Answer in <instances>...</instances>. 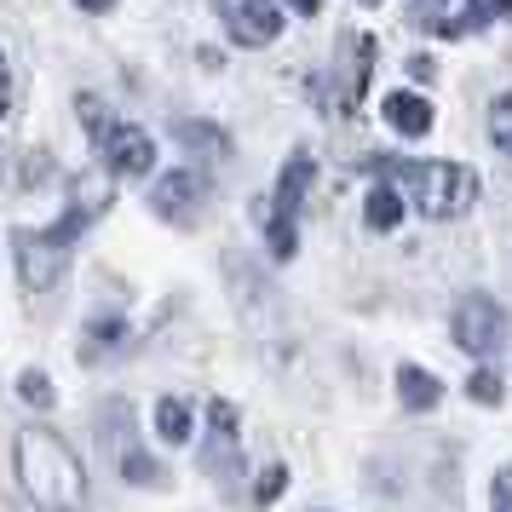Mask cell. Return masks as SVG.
I'll return each instance as SVG.
<instances>
[{"label":"cell","instance_id":"cell-16","mask_svg":"<svg viewBox=\"0 0 512 512\" xmlns=\"http://www.w3.org/2000/svg\"><path fill=\"white\" fill-rule=\"evenodd\" d=\"M489 144L512 162V93H501L495 104H489Z\"/></svg>","mask_w":512,"mask_h":512},{"label":"cell","instance_id":"cell-5","mask_svg":"<svg viewBox=\"0 0 512 512\" xmlns=\"http://www.w3.org/2000/svg\"><path fill=\"white\" fill-rule=\"evenodd\" d=\"M501 328H507V317H501V305L489 300V294H466L455 305V346L472 351V357L501 346Z\"/></svg>","mask_w":512,"mask_h":512},{"label":"cell","instance_id":"cell-3","mask_svg":"<svg viewBox=\"0 0 512 512\" xmlns=\"http://www.w3.org/2000/svg\"><path fill=\"white\" fill-rule=\"evenodd\" d=\"M311 190V156L294 150L282 162V179H277V202H265V236H271V254L277 259H294V242H300V202Z\"/></svg>","mask_w":512,"mask_h":512},{"label":"cell","instance_id":"cell-21","mask_svg":"<svg viewBox=\"0 0 512 512\" xmlns=\"http://www.w3.org/2000/svg\"><path fill=\"white\" fill-rule=\"evenodd\" d=\"M466 397H472V403H501V380H495V369H472L466 374Z\"/></svg>","mask_w":512,"mask_h":512},{"label":"cell","instance_id":"cell-24","mask_svg":"<svg viewBox=\"0 0 512 512\" xmlns=\"http://www.w3.org/2000/svg\"><path fill=\"white\" fill-rule=\"evenodd\" d=\"M495 512H512V466L495 472Z\"/></svg>","mask_w":512,"mask_h":512},{"label":"cell","instance_id":"cell-22","mask_svg":"<svg viewBox=\"0 0 512 512\" xmlns=\"http://www.w3.org/2000/svg\"><path fill=\"white\" fill-rule=\"evenodd\" d=\"M81 121H87V133H93V144L110 133V116H104V104H98L93 93H81Z\"/></svg>","mask_w":512,"mask_h":512},{"label":"cell","instance_id":"cell-30","mask_svg":"<svg viewBox=\"0 0 512 512\" xmlns=\"http://www.w3.org/2000/svg\"><path fill=\"white\" fill-rule=\"evenodd\" d=\"M363 6H380V0H363Z\"/></svg>","mask_w":512,"mask_h":512},{"label":"cell","instance_id":"cell-18","mask_svg":"<svg viewBox=\"0 0 512 512\" xmlns=\"http://www.w3.org/2000/svg\"><path fill=\"white\" fill-rule=\"evenodd\" d=\"M501 12H512V0H466V18L455 24V35H466V29H484L489 18H501Z\"/></svg>","mask_w":512,"mask_h":512},{"label":"cell","instance_id":"cell-13","mask_svg":"<svg viewBox=\"0 0 512 512\" xmlns=\"http://www.w3.org/2000/svg\"><path fill=\"white\" fill-rule=\"evenodd\" d=\"M369 70H374V41H369V35H357V41H351V75H346V87H340V104H346V110L363 98Z\"/></svg>","mask_w":512,"mask_h":512},{"label":"cell","instance_id":"cell-9","mask_svg":"<svg viewBox=\"0 0 512 512\" xmlns=\"http://www.w3.org/2000/svg\"><path fill=\"white\" fill-rule=\"evenodd\" d=\"M236 409L231 403H208V466H213V478H231V466H236Z\"/></svg>","mask_w":512,"mask_h":512},{"label":"cell","instance_id":"cell-29","mask_svg":"<svg viewBox=\"0 0 512 512\" xmlns=\"http://www.w3.org/2000/svg\"><path fill=\"white\" fill-rule=\"evenodd\" d=\"M415 6H426V12H443V6H449V0H415Z\"/></svg>","mask_w":512,"mask_h":512},{"label":"cell","instance_id":"cell-23","mask_svg":"<svg viewBox=\"0 0 512 512\" xmlns=\"http://www.w3.org/2000/svg\"><path fill=\"white\" fill-rule=\"evenodd\" d=\"M121 472H127L133 484H156V466H150V455H139V449H127V455H121Z\"/></svg>","mask_w":512,"mask_h":512},{"label":"cell","instance_id":"cell-10","mask_svg":"<svg viewBox=\"0 0 512 512\" xmlns=\"http://www.w3.org/2000/svg\"><path fill=\"white\" fill-rule=\"evenodd\" d=\"M386 121H392L403 139H420V133H432V98H420V93H386Z\"/></svg>","mask_w":512,"mask_h":512},{"label":"cell","instance_id":"cell-11","mask_svg":"<svg viewBox=\"0 0 512 512\" xmlns=\"http://www.w3.org/2000/svg\"><path fill=\"white\" fill-rule=\"evenodd\" d=\"M397 392H403V409H432V403L443 397V386H438V374L403 363V369H397Z\"/></svg>","mask_w":512,"mask_h":512},{"label":"cell","instance_id":"cell-4","mask_svg":"<svg viewBox=\"0 0 512 512\" xmlns=\"http://www.w3.org/2000/svg\"><path fill=\"white\" fill-rule=\"evenodd\" d=\"M64 254L70 248H58L47 231H18L12 236V259H18V282H24L29 294H47L52 282L64 277Z\"/></svg>","mask_w":512,"mask_h":512},{"label":"cell","instance_id":"cell-12","mask_svg":"<svg viewBox=\"0 0 512 512\" xmlns=\"http://www.w3.org/2000/svg\"><path fill=\"white\" fill-rule=\"evenodd\" d=\"M104 208H110V190H104V179H98V173H81V179H75V190H70V213L81 219V225H93Z\"/></svg>","mask_w":512,"mask_h":512},{"label":"cell","instance_id":"cell-25","mask_svg":"<svg viewBox=\"0 0 512 512\" xmlns=\"http://www.w3.org/2000/svg\"><path fill=\"white\" fill-rule=\"evenodd\" d=\"M12 110V75H6V58H0V116Z\"/></svg>","mask_w":512,"mask_h":512},{"label":"cell","instance_id":"cell-28","mask_svg":"<svg viewBox=\"0 0 512 512\" xmlns=\"http://www.w3.org/2000/svg\"><path fill=\"white\" fill-rule=\"evenodd\" d=\"M75 6H81V12H110L116 0H75Z\"/></svg>","mask_w":512,"mask_h":512},{"label":"cell","instance_id":"cell-14","mask_svg":"<svg viewBox=\"0 0 512 512\" xmlns=\"http://www.w3.org/2000/svg\"><path fill=\"white\" fill-rule=\"evenodd\" d=\"M363 219H369V231H397V219H403V190L374 185V190H369V208H363Z\"/></svg>","mask_w":512,"mask_h":512},{"label":"cell","instance_id":"cell-17","mask_svg":"<svg viewBox=\"0 0 512 512\" xmlns=\"http://www.w3.org/2000/svg\"><path fill=\"white\" fill-rule=\"evenodd\" d=\"M179 139H185L190 150H208V156H225V133H219V127H208V121H179Z\"/></svg>","mask_w":512,"mask_h":512},{"label":"cell","instance_id":"cell-15","mask_svg":"<svg viewBox=\"0 0 512 512\" xmlns=\"http://www.w3.org/2000/svg\"><path fill=\"white\" fill-rule=\"evenodd\" d=\"M156 432L167 443H190V403L185 397H162L156 403Z\"/></svg>","mask_w":512,"mask_h":512},{"label":"cell","instance_id":"cell-1","mask_svg":"<svg viewBox=\"0 0 512 512\" xmlns=\"http://www.w3.org/2000/svg\"><path fill=\"white\" fill-rule=\"evenodd\" d=\"M18 478H24L29 501L47 512H75L87 495V472L75 461V449L47 426H24L18 432Z\"/></svg>","mask_w":512,"mask_h":512},{"label":"cell","instance_id":"cell-19","mask_svg":"<svg viewBox=\"0 0 512 512\" xmlns=\"http://www.w3.org/2000/svg\"><path fill=\"white\" fill-rule=\"evenodd\" d=\"M18 397H24L29 409H52V380L47 374H35V369L18 374Z\"/></svg>","mask_w":512,"mask_h":512},{"label":"cell","instance_id":"cell-27","mask_svg":"<svg viewBox=\"0 0 512 512\" xmlns=\"http://www.w3.org/2000/svg\"><path fill=\"white\" fill-rule=\"evenodd\" d=\"M93 340H121V323H93Z\"/></svg>","mask_w":512,"mask_h":512},{"label":"cell","instance_id":"cell-6","mask_svg":"<svg viewBox=\"0 0 512 512\" xmlns=\"http://www.w3.org/2000/svg\"><path fill=\"white\" fill-rule=\"evenodd\" d=\"M98 156H104V167H110V173L144 179V173L156 167V139H150L144 127H121V121H110V133L98 139Z\"/></svg>","mask_w":512,"mask_h":512},{"label":"cell","instance_id":"cell-26","mask_svg":"<svg viewBox=\"0 0 512 512\" xmlns=\"http://www.w3.org/2000/svg\"><path fill=\"white\" fill-rule=\"evenodd\" d=\"M277 6H294V12H300V18H311V12H317V6H323V0H277Z\"/></svg>","mask_w":512,"mask_h":512},{"label":"cell","instance_id":"cell-8","mask_svg":"<svg viewBox=\"0 0 512 512\" xmlns=\"http://www.w3.org/2000/svg\"><path fill=\"white\" fill-rule=\"evenodd\" d=\"M202 179L190 173V167H173V173H162L156 179V190H150V208L162 213L167 225H196V213H202Z\"/></svg>","mask_w":512,"mask_h":512},{"label":"cell","instance_id":"cell-20","mask_svg":"<svg viewBox=\"0 0 512 512\" xmlns=\"http://www.w3.org/2000/svg\"><path fill=\"white\" fill-rule=\"evenodd\" d=\"M282 489H288V466H265V472H259V484H254V507H271Z\"/></svg>","mask_w":512,"mask_h":512},{"label":"cell","instance_id":"cell-2","mask_svg":"<svg viewBox=\"0 0 512 512\" xmlns=\"http://www.w3.org/2000/svg\"><path fill=\"white\" fill-rule=\"evenodd\" d=\"M386 173L415 196V208L426 219H461L484 190L466 162H386Z\"/></svg>","mask_w":512,"mask_h":512},{"label":"cell","instance_id":"cell-7","mask_svg":"<svg viewBox=\"0 0 512 512\" xmlns=\"http://www.w3.org/2000/svg\"><path fill=\"white\" fill-rule=\"evenodd\" d=\"M213 12L231 29V41H242V47H271L282 29L277 6H265V0H213Z\"/></svg>","mask_w":512,"mask_h":512}]
</instances>
